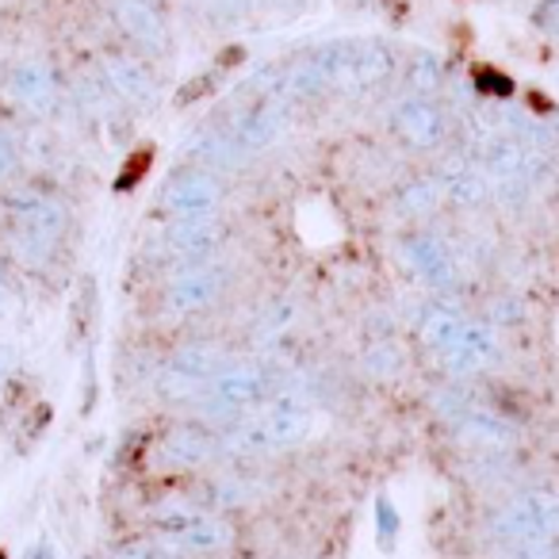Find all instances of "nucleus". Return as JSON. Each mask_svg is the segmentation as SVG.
<instances>
[{"instance_id":"473e14b6","label":"nucleus","mask_w":559,"mask_h":559,"mask_svg":"<svg viewBox=\"0 0 559 559\" xmlns=\"http://www.w3.org/2000/svg\"><path fill=\"white\" fill-rule=\"evenodd\" d=\"M4 288H9V280H4V269H0V299H4Z\"/></svg>"},{"instance_id":"2f4dec72","label":"nucleus","mask_w":559,"mask_h":559,"mask_svg":"<svg viewBox=\"0 0 559 559\" xmlns=\"http://www.w3.org/2000/svg\"><path fill=\"white\" fill-rule=\"evenodd\" d=\"M27 559H50V548H47V544H39L35 551H27Z\"/></svg>"},{"instance_id":"c85d7f7f","label":"nucleus","mask_w":559,"mask_h":559,"mask_svg":"<svg viewBox=\"0 0 559 559\" xmlns=\"http://www.w3.org/2000/svg\"><path fill=\"white\" fill-rule=\"evenodd\" d=\"M218 12H230V16H238V12H246V4L249 0H211Z\"/></svg>"},{"instance_id":"6e6552de","label":"nucleus","mask_w":559,"mask_h":559,"mask_svg":"<svg viewBox=\"0 0 559 559\" xmlns=\"http://www.w3.org/2000/svg\"><path fill=\"white\" fill-rule=\"evenodd\" d=\"M391 131L411 150H437L444 142V131H449V119L426 96H406L391 108Z\"/></svg>"},{"instance_id":"20e7f679","label":"nucleus","mask_w":559,"mask_h":559,"mask_svg":"<svg viewBox=\"0 0 559 559\" xmlns=\"http://www.w3.org/2000/svg\"><path fill=\"white\" fill-rule=\"evenodd\" d=\"M223 368V349L218 345H185L177 349L157 372V395L169 399V403H188V399H200L207 391V383Z\"/></svg>"},{"instance_id":"f8f14e48","label":"nucleus","mask_w":559,"mask_h":559,"mask_svg":"<svg viewBox=\"0 0 559 559\" xmlns=\"http://www.w3.org/2000/svg\"><path fill=\"white\" fill-rule=\"evenodd\" d=\"M456 426V433L464 437L467 444H479V449H510L518 429L510 426L506 418H498L495 411L487 406H475V403H460L452 411H444Z\"/></svg>"},{"instance_id":"423d86ee","label":"nucleus","mask_w":559,"mask_h":559,"mask_svg":"<svg viewBox=\"0 0 559 559\" xmlns=\"http://www.w3.org/2000/svg\"><path fill=\"white\" fill-rule=\"evenodd\" d=\"M226 269L215 261H195V264H180L177 276L169 280L165 288V307L169 314H200L215 304L218 296L226 292Z\"/></svg>"},{"instance_id":"72a5a7b5","label":"nucleus","mask_w":559,"mask_h":559,"mask_svg":"<svg viewBox=\"0 0 559 559\" xmlns=\"http://www.w3.org/2000/svg\"><path fill=\"white\" fill-rule=\"evenodd\" d=\"M261 4H276V0H261Z\"/></svg>"},{"instance_id":"7c9ffc66","label":"nucleus","mask_w":559,"mask_h":559,"mask_svg":"<svg viewBox=\"0 0 559 559\" xmlns=\"http://www.w3.org/2000/svg\"><path fill=\"white\" fill-rule=\"evenodd\" d=\"M9 368H12V357H9V349H4V345H0V380H4V376H9Z\"/></svg>"},{"instance_id":"39448f33","label":"nucleus","mask_w":559,"mask_h":559,"mask_svg":"<svg viewBox=\"0 0 559 559\" xmlns=\"http://www.w3.org/2000/svg\"><path fill=\"white\" fill-rule=\"evenodd\" d=\"M12 215L20 226V253L27 261H47V253L55 249V241L66 230V207L50 195L39 192H20L12 200Z\"/></svg>"},{"instance_id":"aec40b11","label":"nucleus","mask_w":559,"mask_h":559,"mask_svg":"<svg viewBox=\"0 0 559 559\" xmlns=\"http://www.w3.org/2000/svg\"><path fill=\"white\" fill-rule=\"evenodd\" d=\"M165 452H169L180 467H200L218 456V437L203 433V429H195V426H180L165 437Z\"/></svg>"},{"instance_id":"4468645a","label":"nucleus","mask_w":559,"mask_h":559,"mask_svg":"<svg viewBox=\"0 0 559 559\" xmlns=\"http://www.w3.org/2000/svg\"><path fill=\"white\" fill-rule=\"evenodd\" d=\"M223 230H218L215 215L207 218H173L165 226V253L177 257L180 264H195V261H207L211 249L218 246Z\"/></svg>"},{"instance_id":"cd10ccee","label":"nucleus","mask_w":559,"mask_h":559,"mask_svg":"<svg viewBox=\"0 0 559 559\" xmlns=\"http://www.w3.org/2000/svg\"><path fill=\"white\" fill-rule=\"evenodd\" d=\"M12 169H16V142L0 131V180L9 177Z\"/></svg>"},{"instance_id":"f257e3e1","label":"nucleus","mask_w":559,"mask_h":559,"mask_svg":"<svg viewBox=\"0 0 559 559\" xmlns=\"http://www.w3.org/2000/svg\"><path fill=\"white\" fill-rule=\"evenodd\" d=\"M314 429V403L299 391H284L253 418L238 421L226 437H218V452L234 456H261V452H288L311 437Z\"/></svg>"},{"instance_id":"412c9836","label":"nucleus","mask_w":559,"mask_h":559,"mask_svg":"<svg viewBox=\"0 0 559 559\" xmlns=\"http://www.w3.org/2000/svg\"><path fill=\"white\" fill-rule=\"evenodd\" d=\"M464 314L456 311V307H449V304H429L426 311H421V319H418V337H421V345L426 349H433V353H444L449 349V342L460 334V326H464Z\"/></svg>"},{"instance_id":"9b49d317","label":"nucleus","mask_w":559,"mask_h":559,"mask_svg":"<svg viewBox=\"0 0 559 559\" xmlns=\"http://www.w3.org/2000/svg\"><path fill=\"white\" fill-rule=\"evenodd\" d=\"M403 261L433 292H449L456 284V257L437 234H411L403 241Z\"/></svg>"},{"instance_id":"2eb2a0df","label":"nucleus","mask_w":559,"mask_h":559,"mask_svg":"<svg viewBox=\"0 0 559 559\" xmlns=\"http://www.w3.org/2000/svg\"><path fill=\"white\" fill-rule=\"evenodd\" d=\"M437 180H441L444 200H452L456 207H483L495 195L490 192V177L472 157H449L441 165V173H437Z\"/></svg>"},{"instance_id":"9d476101","label":"nucleus","mask_w":559,"mask_h":559,"mask_svg":"<svg viewBox=\"0 0 559 559\" xmlns=\"http://www.w3.org/2000/svg\"><path fill=\"white\" fill-rule=\"evenodd\" d=\"M441 360L452 376H475V372H483V368H490L498 360L495 326H490V322L467 319L464 326H460V334L449 342V349L441 353Z\"/></svg>"},{"instance_id":"c756f323","label":"nucleus","mask_w":559,"mask_h":559,"mask_svg":"<svg viewBox=\"0 0 559 559\" xmlns=\"http://www.w3.org/2000/svg\"><path fill=\"white\" fill-rule=\"evenodd\" d=\"M380 525H383V536H391V528H395V513H391L388 502H380Z\"/></svg>"},{"instance_id":"6ab92c4d","label":"nucleus","mask_w":559,"mask_h":559,"mask_svg":"<svg viewBox=\"0 0 559 559\" xmlns=\"http://www.w3.org/2000/svg\"><path fill=\"white\" fill-rule=\"evenodd\" d=\"M188 154H192L207 173L238 169V165L246 162V154H241V146L234 142V134H223V131H200L192 142H188Z\"/></svg>"},{"instance_id":"5701e85b","label":"nucleus","mask_w":559,"mask_h":559,"mask_svg":"<svg viewBox=\"0 0 559 559\" xmlns=\"http://www.w3.org/2000/svg\"><path fill=\"white\" fill-rule=\"evenodd\" d=\"M353 62H357L360 93L380 85V81H388L391 70H395V58H391V50L383 47V43H353Z\"/></svg>"},{"instance_id":"a211bd4d","label":"nucleus","mask_w":559,"mask_h":559,"mask_svg":"<svg viewBox=\"0 0 559 559\" xmlns=\"http://www.w3.org/2000/svg\"><path fill=\"white\" fill-rule=\"evenodd\" d=\"M116 24L123 27L127 39H134L146 50L165 47V24L150 0H116Z\"/></svg>"},{"instance_id":"f3484780","label":"nucleus","mask_w":559,"mask_h":559,"mask_svg":"<svg viewBox=\"0 0 559 559\" xmlns=\"http://www.w3.org/2000/svg\"><path fill=\"white\" fill-rule=\"evenodd\" d=\"M100 70H104V78H108V85L116 88V96H123L127 104H139V108L154 104V96H157L154 78H150V73L142 70V62H134L131 55H104Z\"/></svg>"},{"instance_id":"4be33fe9","label":"nucleus","mask_w":559,"mask_h":559,"mask_svg":"<svg viewBox=\"0 0 559 559\" xmlns=\"http://www.w3.org/2000/svg\"><path fill=\"white\" fill-rule=\"evenodd\" d=\"M441 200H444L441 180H437V177H414V180H406V185L399 188L395 207H399V215H406V218H426V215H433V211L441 207Z\"/></svg>"},{"instance_id":"b1692460","label":"nucleus","mask_w":559,"mask_h":559,"mask_svg":"<svg viewBox=\"0 0 559 559\" xmlns=\"http://www.w3.org/2000/svg\"><path fill=\"white\" fill-rule=\"evenodd\" d=\"M441 81H444L441 58L426 55V50L411 55V62H406V85H411L414 96H426V100H433V96L441 93Z\"/></svg>"},{"instance_id":"f03ea898","label":"nucleus","mask_w":559,"mask_h":559,"mask_svg":"<svg viewBox=\"0 0 559 559\" xmlns=\"http://www.w3.org/2000/svg\"><path fill=\"white\" fill-rule=\"evenodd\" d=\"M269 372L253 360H241V365H223L218 376L207 383L195 403H200V414L207 421H238L241 414H249L253 406H261L269 399Z\"/></svg>"},{"instance_id":"393cba45","label":"nucleus","mask_w":559,"mask_h":559,"mask_svg":"<svg viewBox=\"0 0 559 559\" xmlns=\"http://www.w3.org/2000/svg\"><path fill=\"white\" fill-rule=\"evenodd\" d=\"M292 322H296V304H288V299H284V304H272L269 314L261 319V337L264 342H269V337H280Z\"/></svg>"},{"instance_id":"dca6fc26","label":"nucleus","mask_w":559,"mask_h":559,"mask_svg":"<svg viewBox=\"0 0 559 559\" xmlns=\"http://www.w3.org/2000/svg\"><path fill=\"white\" fill-rule=\"evenodd\" d=\"M234 540V525L223 518H195L192 525H185L180 533L162 536V544L169 551H180V556H211V551H223L226 544Z\"/></svg>"},{"instance_id":"bb28decb","label":"nucleus","mask_w":559,"mask_h":559,"mask_svg":"<svg viewBox=\"0 0 559 559\" xmlns=\"http://www.w3.org/2000/svg\"><path fill=\"white\" fill-rule=\"evenodd\" d=\"M365 365L372 368L376 376H391L399 368V349L395 345H372L365 357Z\"/></svg>"},{"instance_id":"7ed1b4c3","label":"nucleus","mask_w":559,"mask_h":559,"mask_svg":"<svg viewBox=\"0 0 559 559\" xmlns=\"http://www.w3.org/2000/svg\"><path fill=\"white\" fill-rule=\"evenodd\" d=\"M490 533L502 548L518 544H548L559 533V498L548 490H525L506 502L490 521Z\"/></svg>"},{"instance_id":"a878e982","label":"nucleus","mask_w":559,"mask_h":559,"mask_svg":"<svg viewBox=\"0 0 559 559\" xmlns=\"http://www.w3.org/2000/svg\"><path fill=\"white\" fill-rule=\"evenodd\" d=\"M165 544L162 540H127L111 551V559H162Z\"/></svg>"},{"instance_id":"0eeeda50","label":"nucleus","mask_w":559,"mask_h":559,"mask_svg":"<svg viewBox=\"0 0 559 559\" xmlns=\"http://www.w3.org/2000/svg\"><path fill=\"white\" fill-rule=\"evenodd\" d=\"M223 203V185L207 169H180L162 192V211L169 218H207Z\"/></svg>"},{"instance_id":"1a4fd4ad","label":"nucleus","mask_w":559,"mask_h":559,"mask_svg":"<svg viewBox=\"0 0 559 559\" xmlns=\"http://www.w3.org/2000/svg\"><path fill=\"white\" fill-rule=\"evenodd\" d=\"M288 119H292V104L284 100L280 93H269L261 104H257L249 116H241V123L234 127V142L241 146V154H264L269 146H276L280 134L288 131Z\"/></svg>"},{"instance_id":"ddd939ff","label":"nucleus","mask_w":559,"mask_h":559,"mask_svg":"<svg viewBox=\"0 0 559 559\" xmlns=\"http://www.w3.org/2000/svg\"><path fill=\"white\" fill-rule=\"evenodd\" d=\"M12 96L24 104L32 116H50L58 108V78L43 58H27L12 70V81H9Z\"/></svg>"}]
</instances>
